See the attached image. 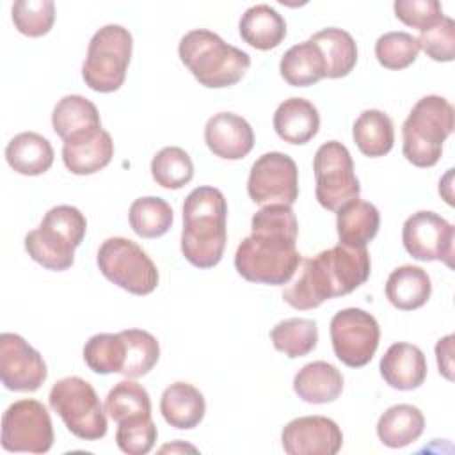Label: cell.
Segmentation results:
<instances>
[{"instance_id": "1", "label": "cell", "mask_w": 455, "mask_h": 455, "mask_svg": "<svg viewBox=\"0 0 455 455\" xmlns=\"http://www.w3.org/2000/svg\"><path fill=\"white\" fill-rule=\"evenodd\" d=\"M371 261L366 247L338 243L300 259L295 279L288 281L283 299L295 309H315L322 302L352 293L370 277Z\"/></svg>"}, {"instance_id": "2", "label": "cell", "mask_w": 455, "mask_h": 455, "mask_svg": "<svg viewBox=\"0 0 455 455\" xmlns=\"http://www.w3.org/2000/svg\"><path fill=\"white\" fill-rule=\"evenodd\" d=\"M228 203L215 187L194 188L183 203L181 252L197 268L215 267L228 240Z\"/></svg>"}, {"instance_id": "3", "label": "cell", "mask_w": 455, "mask_h": 455, "mask_svg": "<svg viewBox=\"0 0 455 455\" xmlns=\"http://www.w3.org/2000/svg\"><path fill=\"white\" fill-rule=\"evenodd\" d=\"M178 55L194 78L210 89L238 84L251 66L247 52L228 44L219 34L206 28L187 32L178 44Z\"/></svg>"}, {"instance_id": "4", "label": "cell", "mask_w": 455, "mask_h": 455, "mask_svg": "<svg viewBox=\"0 0 455 455\" xmlns=\"http://www.w3.org/2000/svg\"><path fill=\"white\" fill-rule=\"evenodd\" d=\"M455 128L451 103L437 94L416 101L402 124V151L416 167H432L443 155V144Z\"/></svg>"}, {"instance_id": "5", "label": "cell", "mask_w": 455, "mask_h": 455, "mask_svg": "<svg viewBox=\"0 0 455 455\" xmlns=\"http://www.w3.org/2000/svg\"><path fill=\"white\" fill-rule=\"evenodd\" d=\"M87 231L84 213L71 204L50 208L39 228L25 236L28 256L48 270H68L75 261V249L82 243Z\"/></svg>"}, {"instance_id": "6", "label": "cell", "mask_w": 455, "mask_h": 455, "mask_svg": "<svg viewBox=\"0 0 455 455\" xmlns=\"http://www.w3.org/2000/svg\"><path fill=\"white\" fill-rule=\"evenodd\" d=\"M295 242V238L283 235L251 233L235 252V268L251 283L286 284L302 259Z\"/></svg>"}, {"instance_id": "7", "label": "cell", "mask_w": 455, "mask_h": 455, "mask_svg": "<svg viewBox=\"0 0 455 455\" xmlns=\"http://www.w3.org/2000/svg\"><path fill=\"white\" fill-rule=\"evenodd\" d=\"M133 39L123 25H105L89 41L82 78L96 92H114L126 78Z\"/></svg>"}, {"instance_id": "8", "label": "cell", "mask_w": 455, "mask_h": 455, "mask_svg": "<svg viewBox=\"0 0 455 455\" xmlns=\"http://www.w3.org/2000/svg\"><path fill=\"white\" fill-rule=\"evenodd\" d=\"M50 407L66 428L84 441H98L107 434V416L94 387L82 377L57 380L48 395Z\"/></svg>"}, {"instance_id": "9", "label": "cell", "mask_w": 455, "mask_h": 455, "mask_svg": "<svg viewBox=\"0 0 455 455\" xmlns=\"http://www.w3.org/2000/svg\"><path fill=\"white\" fill-rule=\"evenodd\" d=\"M100 272L119 288L133 295H148L158 286V268L148 252L124 236L107 238L96 256Z\"/></svg>"}, {"instance_id": "10", "label": "cell", "mask_w": 455, "mask_h": 455, "mask_svg": "<svg viewBox=\"0 0 455 455\" xmlns=\"http://www.w3.org/2000/svg\"><path fill=\"white\" fill-rule=\"evenodd\" d=\"M315 196L320 206L338 212L343 204L357 199L361 185L354 171V162L347 146L338 140L323 142L313 158Z\"/></svg>"}, {"instance_id": "11", "label": "cell", "mask_w": 455, "mask_h": 455, "mask_svg": "<svg viewBox=\"0 0 455 455\" xmlns=\"http://www.w3.org/2000/svg\"><path fill=\"white\" fill-rule=\"evenodd\" d=\"M53 439L52 418L41 402L21 398L5 409L2 416V448L5 451L46 453L53 446Z\"/></svg>"}, {"instance_id": "12", "label": "cell", "mask_w": 455, "mask_h": 455, "mask_svg": "<svg viewBox=\"0 0 455 455\" xmlns=\"http://www.w3.org/2000/svg\"><path fill=\"white\" fill-rule=\"evenodd\" d=\"M331 341L336 357L350 366H366L379 347L380 327L373 315L359 307H345L338 311L329 325Z\"/></svg>"}, {"instance_id": "13", "label": "cell", "mask_w": 455, "mask_h": 455, "mask_svg": "<svg viewBox=\"0 0 455 455\" xmlns=\"http://www.w3.org/2000/svg\"><path fill=\"white\" fill-rule=\"evenodd\" d=\"M247 194L256 204H293L299 197V169L279 151L261 155L251 167Z\"/></svg>"}, {"instance_id": "14", "label": "cell", "mask_w": 455, "mask_h": 455, "mask_svg": "<svg viewBox=\"0 0 455 455\" xmlns=\"http://www.w3.org/2000/svg\"><path fill=\"white\" fill-rule=\"evenodd\" d=\"M402 242L405 251L419 261H443L453 267L455 229L435 212H416L402 228Z\"/></svg>"}, {"instance_id": "15", "label": "cell", "mask_w": 455, "mask_h": 455, "mask_svg": "<svg viewBox=\"0 0 455 455\" xmlns=\"http://www.w3.org/2000/svg\"><path fill=\"white\" fill-rule=\"evenodd\" d=\"M48 377L43 355L20 334L0 336V379L9 391H36Z\"/></svg>"}, {"instance_id": "16", "label": "cell", "mask_w": 455, "mask_h": 455, "mask_svg": "<svg viewBox=\"0 0 455 455\" xmlns=\"http://www.w3.org/2000/svg\"><path fill=\"white\" fill-rule=\"evenodd\" d=\"M281 444L290 455H336L343 446V434L331 418L302 416L283 428Z\"/></svg>"}, {"instance_id": "17", "label": "cell", "mask_w": 455, "mask_h": 455, "mask_svg": "<svg viewBox=\"0 0 455 455\" xmlns=\"http://www.w3.org/2000/svg\"><path fill=\"white\" fill-rule=\"evenodd\" d=\"M204 142L215 156L240 160L251 153L254 146V132L242 116L219 112L206 121Z\"/></svg>"}, {"instance_id": "18", "label": "cell", "mask_w": 455, "mask_h": 455, "mask_svg": "<svg viewBox=\"0 0 455 455\" xmlns=\"http://www.w3.org/2000/svg\"><path fill=\"white\" fill-rule=\"evenodd\" d=\"M114 156V140L107 130L94 128L62 144V162L73 174L87 176L105 169Z\"/></svg>"}, {"instance_id": "19", "label": "cell", "mask_w": 455, "mask_h": 455, "mask_svg": "<svg viewBox=\"0 0 455 455\" xmlns=\"http://www.w3.org/2000/svg\"><path fill=\"white\" fill-rule=\"evenodd\" d=\"M386 384L398 391L419 387L427 379V359L419 347L405 341L393 343L379 364Z\"/></svg>"}, {"instance_id": "20", "label": "cell", "mask_w": 455, "mask_h": 455, "mask_svg": "<svg viewBox=\"0 0 455 455\" xmlns=\"http://www.w3.org/2000/svg\"><path fill=\"white\" fill-rule=\"evenodd\" d=\"M275 133L288 144H306L320 130L318 108L306 98H288L274 112Z\"/></svg>"}, {"instance_id": "21", "label": "cell", "mask_w": 455, "mask_h": 455, "mask_svg": "<svg viewBox=\"0 0 455 455\" xmlns=\"http://www.w3.org/2000/svg\"><path fill=\"white\" fill-rule=\"evenodd\" d=\"M160 412L171 427L190 430L197 427L204 418V396L196 386L188 382H174L162 393Z\"/></svg>"}, {"instance_id": "22", "label": "cell", "mask_w": 455, "mask_h": 455, "mask_svg": "<svg viewBox=\"0 0 455 455\" xmlns=\"http://www.w3.org/2000/svg\"><path fill=\"white\" fill-rule=\"evenodd\" d=\"M293 391L302 402L329 403L341 395L343 375L327 361H313L304 364L293 377Z\"/></svg>"}, {"instance_id": "23", "label": "cell", "mask_w": 455, "mask_h": 455, "mask_svg": "<svg viewBox=\"0 0 455 455\" xmlns=\"http://www.w3.org/2000/svg\"><path fill=\"white\" fill-rule=\"evenodd\" d=\"M380 228V213L375 204L352 199L338 210L336 215V231L339 243L348 247H366L371 242Z\"/></svg>"}, {"instance_id": "24", "label": "cell", "mask_w": 455, "mask_h": 455, "mask_svg": "<svg viewBox=\"0 0 455 455\" xmlns=\"http://www.w3.org/2000/svg\"><path fill=\"white\" fill-rule=\"evenodd\" d=\"M53 148L50 140L36 132L14 135L5 148V160L12 171L23 176L44 174L53 164Z\"/></svg>"}, {"instance_id": "25", "label": "cell", "mask_w": 455, "mask_h": 455, "mask_svg": "<svg viewBox=\"0 0 455 455\" xmlns=\"http://www.w3.org/2000/svg\"><path fill=\"white\" fill-rule=\"evenodd\" d=\"M240 37L256 50H272L286 37L284 18L268 4L249 7L238 23Z\"/></svg>"}, {"instance_id": "26", "label": "cell", "mask_w": 455, "mask_h": 455, "mask_svg": "<svg viewBox=\"0 0 455 455\" xmlns=\"http://www.w3.org/2000/svg\"><path fill=\"white\" fill-rule=\"evenodd\" d=\"M384 290L391 306L400 311H412L430 299L432 281L421 267L402 265L389 274Z\"/></svg>"}, {"instance_id": "27", "label": "cell", "mask_w": 455, "mask_h": 455, "mask_svg": "<svg viewBox=\"0 0 455 455\" xmlns=\"http://www.w3.org/2000/svg\"><path fill=\"white\" fill-rule=\"evenodd\" d=\"M425 430L423 412L411 403H396L386 409L377 421V435L387 448H403L419 439Z\"/></svg>"}, {"instance_id": "28", "label": "cell", "mask_w": 455, "mask_h": 455, "mask_svg": "<svg viewBox=\"0 0 455 455\" xmlns=\"http://www.w3.org/2000/svg\"><path fill=\"white\" fill-rule=\"evenodd\" d=\"M352 137L364 156L379 158L393 149L395 126L386 112L368 108L363 110L355 119L352 126Z\"/></svg>"}, {"instance_id": "29", "label": "cell", "mask_w": 455, "mask_h": 455, "mask_svg": "<svg viewBox=\"0 0 455 455\" xmlns=\"http://www.w3.org/2000/svg\"><path fill=\"white\" fill-rule=\"evenodd\" d=\"M309 41L315 43L323 55L325 78H343L355 68L357 44L347 30L329 27L313 34Z\"/></svg>"}, {"instance_id": "30", "label": "cell", "mask_w": 455, "mask_h": 455, "mask_svg": "<svg viewBox=\"0 0 455 455\" xmlns=\"http://www.w3.org/2000/svg\"><path fill=\"white\" fill-rule=\"evenodd\" d=\"M279 71L284 82L293 87H307L325 78V62L320 48L304 41L284 52L279 62Z\"/></svg>"}, {"instance_id": "31", "label": "cell", "mask_w": 455, "mask_h": 455, "mask_svg": "<svg viewBox=\"0 0 455 455\" xmlns=\"http://www.w3.org/2000/svg\"><path fill=\"white\" fill-rule=\"evenodd\" d=\"M52 126L62 140H68L78 133L100 128L101 119L92 101L80 94H68L53 107Z\"/></svg>"}, {"instance_id": "32", "label": "cell", "mask_w": 455, "mask_h": 455, "mask_svg": "<svg viewBox=\"0 0 455 455\" xmlns=\"http://www.w3.org/2000/svg\"><path fill=\"white\" fill-rule=\"evenodd\" d=\"M171 204L156 196L139 197L130 204L128 220L132 229L142 238H158L172 226Z\"/></svg>"}, {"instance_id": "33", "label": "cell", "mask_w": 455, "mask_h": 455, "mask_svg": "<svg viewBox=\"0 0 455 455\" xmlns=\"http://www.w3.org/2000/svg\"><path fill=\"white\" fill-rule=\"evenodd\" d=\"M270 341L275 350L286 357H304L318 343V327L309 318H286L270 331Z\"/></svg>"}, {"instance_id": "34", "label": "cell", "mask_w": 455, "mask_h": 455, "mask_svg": "<svg viewBox=\"0 0 455 455\" xmlns=\"http://www.w3.org/2000/svg\"><path fill=\"white\" fill-rule=\"evenodd\" d=\"M124 341V366L121 373L126 379H139L148 375L160 357L158 339L142 329L121 331Z\"/></svg>"}, {"instance_id": "35", "label": "cell", "mask_w": 455, "mask_h": 455, "mask_svg": "<svg viewBox=\"0 0 455 455\" xmlns=\"http://www.w3.org/2000/svg\"><path fill=\"white\" fill-rule=\"evenodd\" d=\"M105 412L116 423L151 416L149 393L132 379L121 380L108 391L105 400Z\"/></svg>"}, {"instance_id": "36", "label": "cell", "mask_w": 455, "mask_h": 455, "mask_svg": "<svg viewBox=\"0 0 455 455\" xmlns=\"http://www.w3.org/2000/svg\"><path fill=\"white\" fill-rule=\"evenodd\" d=\"M151 176L156 185L169 190H178L194 178L192 158L178 146L162 148L151 160Z\"/></svg>"}, {"instance_id": "37", "label": "cell", "mask_w": 455, "mask_h": 455, "mask_svg": "<svg viewBox=\"0 0 455 455\" xmlns=\"http://www.w3.org/2000/svg\"><path fill=\"white\" fill-rule=\"evenodd\" d=\"M84 361L94 373H121L124 366V341L121 332H100L87 339Z\"/></svg>"}, {"instance_id": "38", "label": "cell", "mask_w": 455, "mask_h": 455, "mask_svg": "<svg viewBox=\"0 0 455 455\" xmlns=\"http://www.w3.org/2000/svg\"><path fill=\"white\" fill-rule=\"evenodd\" d=\"M418 53L419 43L409 32H386L375 43V57L386 69H405L418 59Z\"/></svg>"}, {"instance_id": "39", "label": "cell", "mask_w": 455, "mask_h": 455, "mask_svg": "<svg viewBox=\"0 0 455 455\" xmlns=\"http://www.w3.org/2000/svg\"><path fill=\"white\" fill-rule=\"evenodd\" d=\"M11 14L20 34L41 37L53 27L55 4L52 0H18L12 4Z\"/></svg>"}, {"instance_id": "40", "label": "cell", "mask_w": 455, "mask_h": 455, "mask_svg": "<svg viewBox=\"0 0 455 455\" xmlns=\"http://www.w3.org/2000/svg\"><path fill=\"white\" fill-rule=\"evenodd\" d=\"M156 425L151 416L117 423L116 444L128 455H146L156 443Z\"/></svg>"}, {"instance_id": "41", "label": "cell", "mask_w": 455, "mask_h": 455, "mask_svg": "<svg viewBox=\"0 0 455 455\" xmlns=\"http://www.w3.org/2000/svg\"><path fill=\"white\" fill-rule=\"evenodd\" d=\"M423 50L435 62H451L455 57V21L443 16L435 25L419 32L416 37Z\"/></svg>"}, {"instance_id": "42", "label": "cell", "mask_w": 455, "mask_h": 455, "mask_svg": "<svg viewBox=\"0 0 455 455\" xmlns=\"http://www.w3.org/2000/svg\"><path fill=\"white\" fill-rule=\"evenodd\" d=\"M251 233H272L295 238L299 236V222L290 204H265L251 220Z\"/></svg>"}, {"instance_id": "43", "label": "cell", "mask_w": 455, "mask_h": 455, "mask_svg": "<svg viewBox=\"0 0 455 455\" xmlns=\"http://www.w3.org/2000/svg\"><path fill=\"white\" fill-rule=\"evenodd\" d=\"M393 9L402 23L418 28L419 32L443 18V7L437 0H396Z\"/></svg>"}, {"instance_id": "44", "label": "cell", "mask_w": 455, "mask_h": 455, "mask_svg": "<svg viewBox=\"0 0 455 455\" xmlns=\"http://www.w3.org/2000/svg\"><path fill=\"white\" fill-rule=\"evenodd\" d=\"M453 339H455L453 334H448L441 338L435 345L439 373L448 380H453Z\"/></svg>"}, {"instance_id": "45", "label": "cell", "mask_w": 455, "mask_h": 455, "mask_svg": "<svg viewBox=\"0 0 455 455\" xmlns=\"http://www.w3.org/2000/svg\"><path fill=\"white\" fill-rule=\"evenodd\" d=\"M167 450H171V451H172V450H192V451H196L194 446H187V444L183 446L181 443H176L174 446H164V448H162V451H167Z\"/></svg>"}]
</instances>
